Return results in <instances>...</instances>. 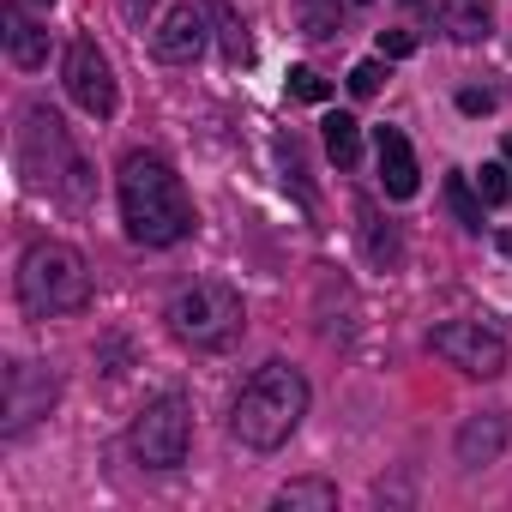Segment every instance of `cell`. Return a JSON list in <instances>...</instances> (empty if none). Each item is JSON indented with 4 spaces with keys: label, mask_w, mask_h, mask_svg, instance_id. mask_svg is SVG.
Wrapping results in <instances>:
<instances>
[{
    "label": "cell",
    "mask_w": 512,
    "mask_h": 512,
    "mask_svg": "<svg viewBox=\"0 0 512 512\" xmlns=\"http://www.w3.org/2000/svg\"><path fill=\"white\" fill-rule=\"evenodd\" d=\"M55 374L37 368V362H7V374H0V434L19 440L31 422H43L55 410Z\"/></svg>",
    "instance_id": "obj_8"
},
{
    "label": "cell",
    "mask_w": 512,
    "mask_h": 512,
    "mask_svg": "<svg viewBox=\"0 0 512 512\" xmlns=\"http://www.w3.org/2000/svg\"><path fill=\"white\" fill-rule=\"evenodd\" d=\"M380 55L386 61H404V55H416V37L410 31H380Z\"/></svg>",
    "instance_id": "obj_24"
},
{
    "label": "cell",
    "mask_w": 512,
    "mask_h": 512,
    "mask_svg": "<svg viewBox=\"0 0 512 512\" xmlns=\"http://www.w3.org/2000/svg\"><path fill=\"white\" fill-rule=\"evenodd\" d=\"M31 7H37V13H49V7H55V0H31Z\"/></svg>",
    "instance_id": "obj_27"
},
{
    "label": "cell",
    "mask_w": 512,
    "mask_h": 512,
    "mask_svg": "<svg viewBox=\"0 0 512 512\" xmlns=\"http://www.w3.org/2000/svg\"><path fill=\"white\" fill-rule=\"evenodd\" d=\"M362 223H368V260H380V266H398V235L392 229H380V217L362 205Z\"/></svg>",
    "instance_id": "obj_20"
},
{
    "label": "cell",
    "mask_w": 512,
    "mask_h": 512,
    "mask_svg": "<svg viewBox=\"0 0 512 512\" xmlns=\"http://www.w3.org/2000/svg\"><path fill=\"white\" fill-rule=\"evenodd\" d=\"M133 458L145 464V470H175V464H187V446H193V404L181 398V392H163V398H151L139 416H133Z\"/></svg>",
    "instance_id": "obj_6"
},
{
    "label": "cell",
    "mask_w": 512,
    "mask_h": 512,
    "mask_svg": "<svg viewBox=\"0 0 512 512\" xmlns=\"http://www.w3.org/2000/svg\"><path fill=\"white\" fill-rule=\"evenodd\" d=\"M211 25V7H199V0H181V7L151 31V55L157 61H169V67H187V61H199L205 55V31Z\"/></svg>",
    "instance_id": "obj_10"
},
{
    "label": "cell",
    "mask_w": 512,
    "mask_h": 512,
    "mask_svg": "<svg viewBox=\"0 0 512 512\" xmlns=\"http://www.w3.org/2000/svg\"><path fill=\"white\" fill-rule=\"evenodd\" d=\"M404 7H422V0H404Z\"/></svg>",
    "instance_id": "obj_29"
},
{
    "label": "cell",
    "mask_w": 512,
    "mask_h": 512,
    "mask_svg": "<svg viewBox=\"0 0 512 512\" xmlns=\"http://www.w3.org/2000/svg\"><path fill=\"white\" fill-rule=\"evenodd\" d=\"M428 344H434V356H446V362H452L458 374H470V380L506 374V338H500L494 326H482V320H446V326L428 332Z\"/></svg>",
    "instance_id": "obj_7"
},
{
    "label": "cell",
    "mask_w": 512,
    "mask_h": 512,
    "mask_svg": "<svg viewBox=\"0 0 512 512\" xmlns=\"http://www.w3.org/2000/svg\"><path fill=\"white\" fill-rule=\"evenodd\" d=\"M91 302V266L67 241H31L19 260V308L31 320H61Z\"/></svg>",
    "instance_id": "obj_4"
},
{
    "label": "cell",
    "mask_w": 512,
    "mask_h": 512,
    "mask_svg": "<svg viewBox=\"0 0 512 512\" xmlns=\"http://www.w3.org/2000/svg\"><path fill=\"white\" fill-rule=\"evenodd\" d=\"M356 7H368V0H356Z\"/></svg>",
    "instance_id": "obj_30"
},
{
    "label": "cell",
    "mask_w": 512,
    "mask_h": 512,
    "mask_svg": "<svg viewBox=\"0 0 512 512\" xmlns=\"http://www.w3.org/2000/svg\"><path fill=\"white\" fill-rule=\"evenodd\" d=\"M115 193H121V223L139 247H175L193 235V199L181 187V175L157 157V151H133L115 175Z\"/></svg>",
    "instance_id": "obj_1"
},
{
    "label": "cell",
    "mask_w": 512,
    "mask_h": 512,
    "mask_svg": "<svg viewBox=\"0 0 512 512\" xmlns=\"http://www.w3.org/2000/svg\"><path fill=\"white\" fill-rule=\"evenodd\" d=\"M320 133H326V151H332V163H356L362 157V121L356 115H326L320 121Z\"/></svg>",
    "instance_id": "obj_16"
},
{
    "label": "cell",
    "mask_w": 512,
    "mask_h": 512,
    "mask_svg": "<svg viewBox=\"0 0 512 512\" xmlns=\"http://www.w3.org/2000/svg\"><path fill=\"white\" fill-rule=\"evenodd\" d=\"M211 19H217V31H223V55L235 61V67H247L253 61V43H247V25L229 13V7H211Z\"/></svg>",
    "instance_id": "obj_18"
},
{
    "label": "cell",
    "mask_w": 512,
    "mask_h": 512,
    "mask_svg": "<svg viewBox=\"0 0 512 512\" xmlns=\"http://www.w3.org/2000/svg\"><path fill=\"white\" fill-rule=\"evenodd\" d=\"M458 109H464V115H488V109H494V91H476V85H470V91H458Z\"/></svg>",
    "instance_id": "obj_25"
},
{
    "label": "cell",
    "mask_w": 512,
    "mask_h": 512,
    "mask_svg": "<svg viewBox=\"0 0 512 512\" xmlns=\"http://www.w3.org/2000/svg\"><path fill=\"white\" fill-rule=\"evenodd\" d=\"M151 7H157V0H127V13H133V19H145Z\"/></svg>",
    "instance_id": "obj_26"
},
{
    "label": "cell",
    "mask_w": 512,
    "mask_h": 512,
    "mask_svg": "<svg viewBox=\"0 0 512 512\" xmlns=\"http://www.w3.org/2000/svg\"><path fill=\"white\" fill-rule=\"evenodd\" d=\"M506 440H512V416H506V410H476V416L458 422L452 458H458L464 470H482V464H494V458L506 452Z\"/></svg>",
    "instance_id": "obj_11"
},
{
    "label": "cell",
    "mask_w": 512,
    "mask_h": 512,
    "mask_svg": "<svg viewBox=\"0 0 512 512\" xmlns=\"http://www.w3.org/2000/svg\"><path fill=\"white\" fill-rule=\"evenodd\" d=\"M380 79H386V73H380V61H356V67H350V97H374V91H380Z\"/></svg>",
    "instance_id": "obj_23"
},
{
    "label": "cell",
    "mask_w": 512,
    "mask_h": 512,
    "mask_svg": "<svg viewBox=\"0 0 512 512\" xmlns=\"http://www.w3.org/2000/svg\"><path fill=\"white\" fill-rule=\"evenodd\" d=\"M13 151H19V169L37 193H55L67 205H91V163H85V151L73 145L67 121L49 103H31L19 115V145Z\"/></svg>",
    "instance_id": "obj_3"
},
{
    "label": "cell",
    "mask_w": 512,
    "mask_h": 512,
    "mask_svg": "<svg viewBox=\"0 0 512 512\" xmlns=\"http://www.w3.org/2000/svg\"><path fill=\"white\" fill-rule=\"evenodd\" d=\"M272 506H278V512H338V482H326V476H296V482L278 488Z\"/></svg>",
    "instance_id": "obj_15"
},
{
    "label": "cell",
    "mask_w": 512,
    "mask_h": 512,
    "mask_svg": "<svg viewBox=\"0 0 512 512\" xmlns=\"http://www.w3.org/2000/svg\"><path fill=\"white\" fill-rule=\"evenodd\" d=\"M434 19H440V31L452 43H482L494 31V19H488L482 0H434Z\"/></svg>",
    "instance_id": "obj_14"
},
{
    "label": "cell",
    "mask_w": 512,
    "mask_h": 512,
    "mask_svg": "<svg viewBox=\"0 0 512 512\" xmlns=\"http://www.w3.org/2000/svg\"><path fill=\"white\" fill-rule=\"evenodd\" d=\"M446 205H452V217L476 235L482 229V193L470 187V175H446Z\"/></svg>",
    "instance_id": "obj_17"
},
{
    "label": "cell",
    "mask_w": 512,
    "mask_h": 512,
    "mask_svg": "<svg viewBox=\"0 0 512 512\" xmlns=\"http://www.w3.org/2000/svg\"><path fill=\"white\" fill-rule=\"evenodd\" d=\"M374 151H380V187H386L392 199H410V193L422 187V169H416L410 139H404L398 127H380V133H374Z\"/></svg>",
    "instance_id": "obj_13"
},
{
    "label": "cell",
    "mask_w": 512,
    "mask_h": 512,
    "mask_svg": "<svg viewBox=\"0 0 512 512\" xmlns=\"http://www.w3.org/2000/svg\"><path fill=\"white\" fill-rule=\"evenodd\" d=\"M247 314H241V296L217 278L205 284H187L175 302H169V332L187 344V350H229L241 338Z\"/></svg>",
    "instance_id": "obj_5"
},
{
    "label": "cell",
    "mask_w": 512,
    "mask_h": 512,
    "mask_svg": "<svg viewBox=\"0 0 512 512\" xmlns=\"http://www.w3.org/2000/svg\"><path fill=\"white\" fill-rule=\"evenodd\" d=\"M506 169H512V139H506Z\"/></svg>",
    "instance_id": "obj_28"
},
{
    "label": "cell",
    "mask_w": 512,
    "mask_h": 512,
    "mask_svg": "<svg viewBox=\"0 0 512 512\" xmlns=\"http://www.w3.org/2000/svg\"><path fill=\"white\" fill-rule=\"evenodd\" d=\"M506 175H512L506 163H482V169H476V193H482V205H506V199H512V181H506Z\"/></svg>",
    "instance_id": "obj_19"
},
{
    "label": "cell",
    "mask_w": 512,
    "mask_h": 512,
    "mask_svg": "<svg viewBox=\"0 0 512 512\" xmlns=\"http://www.w3.org/2000/svg\"><path fill=\"white\" fill-rule=\"evenodd\" d=\"M290 97H302V103H326V97H332V85H326L314 67H290Z\"/></svg>",
    "instance_id": "obj_21"
},
{
    "label": "cell",
    "mask_w": 512,
    "mask_h": 512,
    "mask_svg": "<svg viewBox=\"0 0 512 512\" xmlns=\"http://www.w3.org/2000/svg\"><path fill=\"white\" fill-rule=\"evenodd\" d=\"M278 157H284V169H290L284 181H296V193H302V205L314 211V187H308V169H302V145H296V139H284V145H278Z\"/></svg>",
    "instance_id": "obj_22"
},
{
    "label": "cell",
    "mask_w": 512,
    "mask_h": 512,
    "mask_svg": "<svg viewBox=\"0 0 512 512\" xmlns=\"http://www.w3.org/2000/svg\"><path fill=\"white\" fill-rule=\"evenodd\" d=\"M308 416V380L290 368V362H266L241 392H235V410H229V434L247 446V452H278Z\"/></svg>",
    "instance_id": "obj_2"
},
{
    "label": "cell",
    "mask_w": 512,
    "mask_h": 512,
    "mask_svg": "<svg viewBox=\"0 0 512 512\" xmlns=\"http://www.w3.org/2000/svg\"><path fill=\"white\" fill-rule=\"evenodd\" d=\"M0 43H7V55H13V67H25V73H37V67H49V31L19 7V0H13V7L7 13H0Z\"/></svg>",
    "instance_id": "obj_12"
},
{
    "label": "cell",
    "mask_w": 512,
    "mask_h": 512,
    "mask_svg": "<svg viewBox=\"0 0 512 512\" xmlns=\"http://www.w3.org/2000/svg\"><path fill=\"white\" fill-rule=\"evenodd\" d=\"M67 97L91 115V121H109L115 109H121V85H115V67H109V55L91 43V37H79L73 49H67Z\"/></svg>",
    "instance_id": "obj_9"
}]
</instances>
